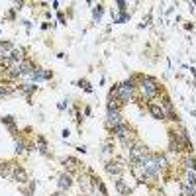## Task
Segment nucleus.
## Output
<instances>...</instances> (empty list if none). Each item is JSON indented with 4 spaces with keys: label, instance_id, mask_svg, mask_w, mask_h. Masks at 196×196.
Wrapping results in <instances>:
<instances>
[{
    "label": "nucleus",
    "instance_id": "14",
    "mask_svg": "<svg viewBox=\"0 0 196 196\" xmlns=\"http://www.w3.org/2000/svg\"><path fill=\"white\" fill-rule=\"evenodd\" d=\"M38 143H39V153H43V155H45V153H47V145H45V139H43V137H39V139H38Z\"/></svg>",
    "mask_w": 196,
    "mask_h": 196
},
{
    "label": "nucleus",
    "instance_id": "19",
    "mask_svg": "<svg viewBox=\"0 0 196 196\" xmlns=\"http://www.w3.org/2000/svg\"><path fill=\"white\" fill-rule=\"evenodd\" d=\"M16 151H18V153H22V151H24V143H22V141L16 143Z\"/></svg>",
    "mask_w": 196,
    "mask_h": 196
},
{
    "label": "nucleus",
    "instance_id": "12",
    "mask_svg": "<svg viewBox=\"0 0 196 196\" xmlns=\"http://www.w3.org/2000/svg\"><path fill=\"white\" fill-rule=\"evenodd\" d=\"M180 192H183V196H192V194H194V188H192V186H186V184L183 183V186H180Z\"/></svg>",
    "mask_w": 196,
    "mask_h": 196
},
{
    "label": "nucleus",
    "instance_id": "9",
    "mask_svg": "<svg viewBox=\"0 0 196 196\" xmlns=\"http://www.w3.org/2000/svg\"><path fill=\"white\" fill-rule=\"evenodd\" d=\"M106 171L110 173V175H120V173L124 171V167H122L120 161H110V163L106 165Z\"/></svg>",
    "mask_w": 196,
    "mask_h": 196
},
{
    "label": "nucleus",
    "instance_id": "16",
    "mask_svg": "<svg viewBox=\"0 0 196 196\" xmlns=\"http://www.w3.org/2000/svg\"><path fill=\"white\" fill-rule=\"evenodd\" d=\"M20 88H22V92H26V94H30V92H32V90L35 88V86H33V84H22V86H20Z\"/></svg>",
    "mask_w": 196,
    "mask_h": 196
},
{
    "label": "nucleus",
    "instance_id": "2",
    "mask_svg": "<svg viewBox=\"0 0 196 196\" xmlns=\"http://www.w3.org/2000/svg\"><path fill=\"white\" fill-rule=\"evenodd\" d=\"M139 86H141V92H143V96H147V98H153L155 94H157V84H155V81L153 78H141V83H139Z\"/></svg>",
    "mask_w": 196,
    "mask_h": 196
},
{
    "label": "nucleus",
    "instance_id": "13",
    "mask_svg": "<svg viewBox=\"0 0 196 196\" xmlns=\"http://www.w3.org/2000/svg\"><path fill=\"white\" fill-rule=\"evenodd\" d=\"M184 169H186V171H194V169H196L194 159H190V157H188V159H184Z\"/></svg>",
    "mask_w": 196,
    "mask_h": 196
},
{
    "label": "nucleus",
    "instance_id": "1",
    "mask_svg": "<svg viewBox=\"0 0 196 196\" xmlns=\"http://www.w3.org/2000/svg\"><path fill=\"white\" fill-rule=\"evenodd\" d=\"M116 133H118V137H120V141L126 145V147L129 149L133 145V141H132V129H129V126H126L124 122H122V124L116 128Z\"/></svg>",
    "mask_w": 196,
    "mask_h": 196
},
{
    "label": "nucleus",
    "instance_id": "21",
    "mask_svg": "<svg viewBox=\"0 0 196 196\" xmlns=\"http://www.w3.org/2000/svg\"><path fill=\"white\" fill-rule=\"evenodd\" d=\"M53 196H63V192H57V194H53Z\"/></svg>",
    "mask_w": 196,
    "mask_h": 196
},
{
    "label": "nucleus",
    "instance_id": "11",
    "mask_svg": "<svg viewBox=\"0 0 196 196\" xmlns=\"http://www.w3.org/2000/svg\"><path fill=\"white\" fill-rule=\"evenodd\" d=\"M71 183H73V180H71L69 175H61L59 177V183H57V184H59V190H67V188L71 186Z\"/></svg>",
    "mask_w": 196,
    "mask_h": 196
},
{
    "label": "nucleus",
    "instance_id": "20",
    "mask_svg": "<svg viewBox=\"0 0 196 196\" xmlns=\"http://www.w3.org/2000/svg\"><path fill=\"white\" fill-rule=\"evenodd\" d=\"M4 94H8V90H6V88H4V86H2V84H0V98H2V96H4Z\"/></svg>",
    "mask_w": 196,
    "mask_h": 196
},
{
    "label": "nucleus",
    "instance_id": "18",
    "mask_svg": "<svg viewBox=\"0 0 196 196\" xmlns=\"http://www.w3.org/2000/svg\"><path fill=\"white\" fill-rule=\"evenodd\" d=\"M78 84H81V86H84V90H86V92H92V88H90V84H88V83H86V81H81V83H78Z\"/></svg>",
    "mask_w": 196,
    "mask_h": 196
},
{
    "label": "nucleus",
    "instance_id": "3",
    "mask_svg": "<svg viewBox=\"0 0 196 196\" xmlns=\"http://www.w3.org/2000/svg\"><path fill=\"white\" fill-rule=\"evenodd\" d=\"M132 92H133L132 83H122V84L118 86V90H116V94H118L124 102H129V100H132Z\"/></svg>",
    "mask_w": 196,
    "mask_h": 196
},
{
    "label": "nucleus",
    "instance_id": "10",
    "mask_svg": "<svg viewBox=\"0 0 196 196\" xmlns=\"http://www.w3.org/2000/svg\"><path fill=\"white\" fill-rule=\"evenodd\" d=\"M12 175H14V178H16L18 180V183H26V171L24 169H18V167H14V169H12Z\"/></svg>",
    "mask_w": 196,
    "mask_h": 196
},
{
    "label": "nucleus",
    "instance_id": "8",
    "mask_svg": "<svg viewBox=\"0 0 196 196\" xmlns=\"http://www.w3.org/2000/svg\"><path fill=\"white\" fill-rule=\"evenodd\" d=\"M149 112L153 114V118H157V120H165V118H167L165 110H163L159 104H149Z\"/></svg>",
    "mask_w": 196,
    "mask_h": 196
},
{
    "label": "nucleus",
    "instance_id": "5",
    "mask_svg": "<svg viewBox=\"0 0 196 196\" xmlns=\"http://www.w3.org/2000/svg\"><path fill=\"white\" fill-rule=\"evenodd\" d=\"M128 151H129V159H132V163H137L145 153H147V151H145V147H143V145H139V143H133Z\"/></svg>",
    "mask_w": 196,
    "mask_h": 196
},
{
    "label": "nucleus",
    "instance_id": "4",
    "mask_svg": "<svg viewBox=\"0 0 196 196\" xmlns=\"http://www.w3.org/2000/svg\"><path fill=\"white\" fill-rule=\"evenodd\" d=\"M106 124L110 128H118L122 124V116L118 112V108H108V118H106Z\"/></svg>",
    "mask_w": 196,
    "mask_h": 196
},
{
    "label": "nucleus",
    "instance_id": "15",
    "mask_svg": "<svg viewBox=\"0 0 196 196\" xmlns=\"http://www.w3.org/2000/svg\"><path fill=\"white\" fill-rule=\"evenodd\" d=\"M116 186H118V190H120L122 194H124V192L128 190V186H126V183H124L122 178H120V180H116Z\"/></svg>",
    "mask_w": 196,
    "mask_h": 196
},
{
    "label": "nucleus",
    "instance_id": "6",
    "mask_svg": "<svg viewBox=\"0 0 196 196\" xmlns=\"http://www.w3.org/2000/svg\"><path fill=\"white\" fill-rule=\"evenodd\" d=\"M30 78H32V81H35V83L49 81V78H51V73H49V71H43V69H35L32 75H30Z\"/></svg>",
    "mask_w": 196,
    "mask_h": 196
},
{
    "label": "nucleus",
    "instance_id": "17",
    "mask_svg": "<svg viewBox=\"0 0 196 196\" xmlns=\"http://www.w3.org/2000/svg\"><path fill=\"white\" fill-rule=\"evenodd\" d=\"M100 16H102V6H96V8H94V18H100Z\"/></svg>",
    "mask_w": 196,
    "mask_h": 196
},
{
    "label": "nucleus",
    "instance_id": "7",
    "mask_svg": "<svg viewBox=\"0 0 196 196\" xmlns=\"http://www.w3.org/2000/svg\"><path fill=\"white\" fill-rule=\"evenodd\" d=\"M12 53H14V47H12V43H10V41H6V43H0V59H4V61H10Z\"/></svg>",
    "mask_w": 196,
    "mask_h": 196
}]
</instances>
